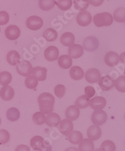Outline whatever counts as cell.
<instances>
[{
  "instance_id": "6da1fadb",
  "label": "cell",
  "mask_w": 125,
  "mask_h": 151,
  "mask_svg": "<svg viewBox=\"0 0 125 151\" xmlns=\"http://www.w3.org/2000/svg\"><path fill=\"white\" fill-rule=\"evenodd\" d=\"M38 102L40 112L47 115L52 113L55 102L54 97L52 94L48 92L41 93L38 97Z\"/></svg>"
},
{
  "instance_id": "7a4b0ae2",
  "label": "cell",
  "mask_w": 125,
  "mask_h": 151,
  "mask_svg": "<svg viewBox=\"0 0 125 151\" xmlns=\"http://www.w3.org/2000/svg\"><path fill=\"white\" fill-rule=\"evenodd\" d=\"M93 22L98 27H109L113 22V17L107 12L98 13L93 17Z\"/></svg>"
},
{
  "instance_id": "3957f363",
  "label": "cell",
  "mask_w": 125,
  "mask_h": 151,
  "mask_svg": "<svg viewBox=\"0 0 125 151\" xmlns=\"http://www.w3.org/2000/svg\"><path fill=\"white\" fill-rule=\"evenodd\" d=\"M31 147L34 150L36 151H51V145L45 142L44 139L39 136L36 135L33 137L30 141Z\"/></svg>"
},
{
  "instance_id": "277c9868",
  "label": "cell",
  "mask_w": 125,
  "mask_h": 151,
  "mask_svg": "<svg viewBox=\"0 0 125 151\" xmlns=\"http://www.w3.org/2000/svg\"><path fill=\"white\" fill-rule=\"evenodd\" d=\"M91 119L94 125L100 126L106 123L108 119V115L106 112L103 110H95L91 115Z\"/></svg>"
},
{
  "instance_id": "5b68a950",
  "label": "cell",
  "mask_w": 125,
  "mask_h": 151,
  "mask_svg": "<svg viewBox=\"0 0 125 151\" xmlns=\"http://www.w3.org/2000/svg\"><path fill=\"white\" fill-rule=\"evenodd\" d=\"M31 64L26 60H22L16 65L17 72L23 77H28L33 71Z\"/></svg>"
},
{
  "instance_id": "8992f818",
  "label": "cell",
  "mask_w": 125,
  "mask_h": 151,
  "mask_svg": "<svg viewBox=\"0 0 125 151\" xmlns=\"http://www.w3.org/2000/svg\"><path fill=\"white\" fill-rule=\"evenodd\" d=\"M27 27L33 31L39 29L43 25V21L41 18L38 16L29 17L26 22Z\"/></svg>"
},
{
  "instance_id": "52a82bcc",
  "label": "cell",
  "mask_w": 125,
  "mask_h": 151,
  "mask_svg": "<svg viewBox=\"0 0 125 151\" xmlns=\"http://www.w3.org/2000/svg\"><path fill=\"white\" fill-rule=\"evenodd\" d=\"M99 46L98 39L92 36L86 37L83 40V47L88 52H93L96 50Z\"/></svg>"
},
{
  "instance_id": "ba28073f",
  "label": "cell",
  "mask_w": 125,
  "mask_h": 151,
  "mask_svg": "<svg viewBox=\"0 0 125 151\" xmlns=\"http://www.w3.org/2000/svg\"><path fill=\"white\" fill-rule=\"evenodd\" d=\"M76 22L81 27H87L92 22V17L87 11L80 12L76 17Z\"/></svg>"
},
{
  "instance_id": "9c48e42d",
  "label": "cell",
  "mask_w": 125,
  "mask_h": 151,
  "mask_svg": "<svg viewBox=\"0 0 125 151\" xmlns=\"http://www.w3.org/2000/svg\"><path fill=\"white\" fill-rule=\"evenodd\" d=\"M84 77L88 83H94L99 81L101 78V73L97 68H89L85 73Z\"/></svg>"
},
{
  "instance_id": "30bf717a",
  "label": "cell",
  "mask_w": 125,
  "mask_h": 151,
  "mask_svg": "<svg viewBox=\"0 0 125 151\" xmlns=\"http://www.w3.org/2000/svg\"><path fill=\"white\" fill-rule=\"evenodd\" d=\"M73 123L71 120L65 119L61 120L59 125V130L63 135L68 136L73 130Z\"/></svg>"
},
{
  "instance_id": "8fae6325",
  "label": "cell",
  "mask_w": 125,
  "mask_h": 151,
  "mask_svg": "<svg viewBox=\"0 0 125 151\" xmlns=\"http://www.w3.org/2000/svg\"><path fill=\"white\" fill-rule=\"evenodd\" d=\"M115 80L109 75H106L100 78L98 82L99 87L104 91H108L114 87Z\"/></svg>"
},
{
  "instance_id": "7c38bea8",
  "label": "cell",
  "mask_w": 125,
  "mask_h": 151,
  "mask_svg": "<svg viewBox=\"0 0 125 151\" xmlns=\"http://www.w3.org/2000/svg\"><path fill=\"white\" fill-rule=\"evenodd\" d=\"M4 34L8 40H16L19 37L21 31L16 25H9L5 29Z\"/></svg>"
},
{
  "instance_id": "4fadbf2b",
  "label": "cell",
  "mask_w": 125,
  "mask_h": 151,
  "mask_svg": "<svg viewBox=\"0 0 125 151\" xmlns=\"http://www.w3.org/2000/svg\"><path fill=\"white\" fill-rule=\"evenodd\" d=\"M106 105V100L101 96H97L90 100L89 105L94 110H103Z\"/></svg>"
},
{
  "instance_id": "5bb4252c",
  "label": "cell",
  "mask_w": 125,
  "mask_h": 151,
  "mask_svg": "<svg viewBox=\"0 0 125 151\" xmlns=\"http://www.w3.org/2000/svg\"><path fill=\"white\" fill-rule=\"evenodd\" d=\"M102 135L101 129L98 125H93L87 130V136L90 139L95 141L101 137Z\"/></svg>"
},
{
  "instance_id": "9a60e30c",
  "label": "cell",
  "mask_w": 125,
  "mask_h": 151,
  "mask_svg": "<svg viewBox=\"0 0 125 151\" xmlns=\"http://www.w3.org/2000/svg\"><path fill=\"white\" fill-rule=\"evenodd\" d=\"M119 61V55L116 52H108L104 57V62L108 67H113L117 65Z\"/></svg>"
},
{
  "instance_id": "2e32d148",
  "label": "cell",
  "mask_w": 125,
  "mask_h": 151,
  "mask_svg": "<svg viewBox=\"0 0 125 151\" xmlns=\"http://www.w3.org/2000/svg\"><path fill=\"white\" fill-rule=\"evenodd\" d=\"M44 55L48 62L55 61L59 57V50L56 47L49 46L45 50Z\"/></svg>"
},
{
  "instance_id": "e0dca14e",
  "label": "cell",
  "mask_w": 125,
  "mask_h": 151,
  "mask_svg": "<svg viewBox=\"0 0 125 151\" xmlns=\"http://www.w3.org/2000/svg\"><path fill=\"white\" fill-rule=\"evenodd\" d=\"M84 53L83 47L79 44H73L70 46L68 50L69 56L73 58H78L81 57Z\"/></svg>"
},
{
  "instance_id": "ac0fdd59",
  "label": "cell",
  "mask_w": 125,
  "mask_h": 151,
  "mask_svg": "<svg viewBox=\"0 0 125 151\" xmlns=\"http://www.w3.org/2000/svg\"><path fill=\"white\" fill-rule=\"evenodd\" d=\"M61 118L59 115L54 112H52L47 115L46 118V124L49 127H56L61 122Z\"/></svg>"
},
{
  "instance_id": "d6986e66",
  "label": "cell",
  "mask_w": 125,
  "mask_h": 151,
  "mask_svg": "<svg viewBox=\"0 0 125 151\" xmlns=\"http://www.w3.org/2000/svg\"><path fill=\"white\" fill-rule=\"evenodd\" d=\"M14 95V91L13 87L4 86L0 90V97L4 101H9L13 99Z\"/></svg>"
},
{
  "instance_id": "ffe728a7",
  "label": "cell",
  "mask_w": 125,
  "mask_h": 151,
  "mask_svg": "<svg viewBox=\"0 0 125 151\" xmlns=\"http://www.w3.org/2000/svg\"><path fill=\"white\" fill-rule=\"evenodd\" d=\"M79 109L75 105H70L66 109V112H65L66 119L71 120V121L76 120L79 117Z\"/></svg>"
},
{
  "instance_id": "44dd1931",
  "label": "cell",
  "mask_w": 125,
  "mask_h": 151,
  "mask_svg": "<svg viewBox=\"0 0 125 151\" xmlns=\"http://www.w3.org/2000/svg\"><path fill=\"white\" fill-rule=\"evenodd\" d=\"M31 74L36 77L39 81H44L46 79L47 69L44 67H36L33 69Z\"/></svg>"
},
{
  "instance_id": "7402d4cb",
  "label": "cell",
  "mask_w": 125,
  "mask_h": 151,
  "mask_svg": "<svg viewBox=\"0 0 125 151\" xmlns=\"http://www.w3.org/2000/svg\"><path fill=\"white\" fill-rule=\"evenodd\" d=\"M69 142L74 145L79 144L83 140V134L78 130H73L68 136Z\"/></svg>"
},
{
  "instance_id": "603a6c76",
  "label": "cell",
  "mask_w": 125,
  "mask_h": 151,
  "mask_svg": "<svg viewBox=\"0 0 125 151\" xmlns=\"http://www.w3.org/2000/svg\"><path fill=\"white\" fill-rule=\"evenodd\" d=\"M75 38L74 35L71 32L64 33L61 38H60V42L61 44L65 47H70L74 44Z\"/></svg>"
},
{
  "instance_id": "cb8c5ba5",
  "label": "cell",
  "mask_w": 125,
  "mask_h": 151,
  "mask_svg": "<svg viewBox=\"0 0 125 151\" xmlns=\"http://www.w3.org/2000/svg\"><path fill=\"white\" fill-rule=\"evenodd\" d=\"M59 66L63 69H68L72 66V58L69 55H63L58 60Z\"/></svg>"
},
{
  "instance_id": "d4e9b609",
  "label": "cell",
  "mask_w": 125,
  "mask_h": 151,
  "mask_svg": "<svg viewBox=\"0 0 125 151\" xmlns=\"http://www.w3.org/2000/svg\"><path fill=\"white\" fill-rule=\"evenodd\" d=\"M19 60L20 55L16 50H11V51L9 52L6 55V60L8 63L12 66L17 65L19 62Z\"/></svg>"
},
{
  "instance_id": "484cf974",
  "label": "cell",
  "mask_w": 125,
  "mask_h": 151,
  "mask_svg": "<svg viewBox=\"0 0 125 151\" xmlns=\"http://www.w3.org/2000/svg\"><path fill=\"white\" fill-rule=\"evenodd\" d=\"M69 76L74 80H79L84 77L83 70L79 67L74 66L69 70Z\"/></svg>"
},
{
  "instance_id": "4316f807",
  "label": "cell",
  "mask_w": 125,
  "mask_h": 151,
  "mask_svg": "<svg viewBox=\"0 0 125 151\" xmlns=\"http://www.w3.org/2000/svg\"><path fill=\"white\" fill-rule=\"evenodd\" d=\"M79 151H94V144L93 140L84 139L79 145Z\"/></svg>"
},
{
  "instance_id": "83f0119b",
  "label": "cell",
  "mask_w": 125,
  "mask_h": 151,
  "mask_svg": "<svg viewBox=\"0 0 125 151\" xmlns=\"http://www.w3.org/2000/svg\"><path fill=\"white\" fill-rule=\"evenodd\" d=\"M20 112L19 110L15 108L12 107L9 109L6 112V117L8 120L11 122H15L19 119Z\"/></svg>"
},
{
  "instance_id": "f1b7e54d",
  "label": "cell",
  "mask_w": 125,
  "mask_h": 151,
  "mask_svg": "<svg viewBox=\"0 0 125 151\" xmlns=\"http://www.w3.org/2000/svg\"><path fill=\"white\" fill-rule=\"evenodd\" d=\"M56 2L55 0H39L38 4L40 9L43 11H49L54 8Z\"/></svg>"
},
{
  "instance_id": "f546056e",
  "label": "cell",
  "mask_w": 125,
  "mask_h": 151,
  "mask_svg": "<svg viewBox=\"0 0 125 151\" xmlns=\"http://www.w3.org/2000/svg\"><path fill=\"white\" fill-rule=\"evenodd\" d=\"M90 100L86 97V95H81L74 102V105L78 109H85L89 105Z\"/></svg>"
},
{
  "instance_id": "4dcf8cb0",
  "label": "cell",
  "mask_w": 125,
  "mask_h": 151,
  "mask_svg": "<svg viewBox=\"0 0 125 151\" xmlns=\"http://www.w3.org/2000/svg\"><path fill=\"white\" fill-rule=\"evenodd\" d=\"M113 18L116 22L123 23L125 22V8L119 7L115 10L113 13Z\"/></svg>"
},
{
  "instance_id": "1f68e13d",
  "label": "cell",
  "mask_w": 125,
  "mask_h": 151,
  "mask_svg": "<svg viewBox=\"0 0 125 151\" xmlns=\"http://www.w3.org/2000/svg\"><path fill=\"white\" fill-rule=\"evenodd\" d=\"M43 37L48 42H54L57 39L58 33L53 28H48L43 33Z\"/></svg>"
},
{
  "instance_id": "d6a6232c",
  "label": "cell",
  "mask_w": 125,
  "mask_h": 151,
  "mask_svg": "<svg viewBox=\"0 0 125 151\" xmlns=\"http://www.w3.org/2000/svg\"><path fill=\"white\" fill-rule=\"evenodd\" d=\"M73 4L74 8L80 12L86 10L89 6V0H74Z\"/></svg>"
},
{
  "instance_id": "836d02e7",
  "label": "cell",
  "mask_w": 125,
  "mask_h": 151,
  "mask_svg": "<svg viewBox=\"0 0 125 151\" xmlns=\"http://www.w3.org/2000/svg\"><path fill=\"white\" fill-rule=\"evenodd\" d=\"M12 75L8 72L4 71L0 73V84L3 86H7L11 83Z\"/></svg>"
},
{
  "instance_id": "e575fe53",
  "label": "cell",
  "mask_w": 125,
  "mask_h": 151,
  "mask_svg": "<svg viewBox=\"0 0 125 151\" xmlns=\"http://www.w3.org/2000/svg\"><path fill=\"white\" fill-rule=\"evenodd\" d=\"M25 85L29 89L36 88L38 85V80L33 75H29L25 80Z\"/></svg>"
},
{
  "instance_id": "d590c367",
  "label": "cell",
  "mask_w": 125,
  "mask_h": 151,
  "mask_svg": "<svg viewBox=\"0 0 125 151\" xmlns=\"http://www.w3.org/2000/svg\"><path fill=\"white\" fill-rule=\"evenodd\" d=\"M46 118L44 114L41 112H35L32 117L33 121L38 125H41L46 122Z\"/></svg>"
},
{
  "instance_id": "8d00e7d4",
  "label": "cell",
  "mask_w": 125,
  "mask_h": 151,
  "mask_svg": "<svg viewBox=\"0 0 125 151\" xmlns=\"http://www.w3.org/2000/svg\"><path fill=\"white\" fill-rule=\"evenodd\" d=\"M114 87L118 92L125 93V76H121L115 80Z\"/></svg>"
},
{
  "instance_id": "74e56055",
  "label": "cell",
  "mask_w": 125,
  "mask_h": 151,
  "mask_svg": "<svg viewBox=\"0 0 125 151\" xmlns=\"http://www.w3.org/2000/svg\"><path fill=\"white\" fill-rule=\"evenodd\" d=\"M101 151H116V145L111 140H104L100 146Z\"/></svg>"
},
{
  "instance_id": "f35d334b",
  "label": "cell",
  "mask_w": 125,
  "mask_h": 151,
  "mask_svg": "<svg viewBox=\"0 0 125 151\" xmlns=\"http://www.w3.org/2000/svg\"><path fill=\"white\" fill-rule=\"evenodd\" d=\"M57 6L62 11H66L71 8L72 0H58L56 2Z\"/></svg>"
},
{
  "instance_id": "ab89813d",
  "label": "cell",
  "mask_w": 125,
  "mask_h": 151,
  "mask_svg": "<svg viewBox=\"0 0 125 151\" xmlns=\"http://www.w3.org/2000/svg\"><path fill=\"white\" fill-rule=\"evenodd\" d=\"M65 92H66V88H65L63 85H57L54 88V93L59 99L63 98L65 94Z\"/></svg>"
},
{
  "instance_id": "60d3db41",
  "label": "cell",
  "mask_w": 125,
  "mask_h": 151,
  "mask_svg": "<svg viewBox=\"0 0 125 151\" xmlns=\"http://www.w3.org/2000/svg\"><path fill=\"white\" fill-rule=\"evenodd\" d=\"M10 135L6 130L0 129V144H5L9 142Z\"/></svg>"
},
{
  "instance_id": "b9f144b4",
  "label": "cell",
  "mask_w": 125,
  "mask_h": 151,
  "mask_svg": "<svg viewBox=\"0 0 125 151\" xmlns=\"http://www.w3.org/2000/svg\"><path fill=\"white\" fill-rule=\"evenodd\" d=\"M9 19V14L6 12H0V25H4L8 23Z\"/></svg>"
},
{
  "instance_id": "7bdbcfd3",
  "label": "cell",
  "mask_w": 125,
  "mask_h": 151,
  "mask_svg": "<svg viewBox=\"0 0 125 151\" xmlns=\"http://www.w3.org/2000/svg\"><path fill=\"white\" fill-rule=\"evenodd\" d=\"M84 92L86 97H88L89 99L93 98V97L95 94V90L91 86H88L84 89Z\"/></svg>"
},
{
  "instance_id": "ee69618b",
  "label": "cell",
  "mask_w": 125,
  "mask_h": 151,
  "mask_svg": "<svg viewBox=\"0 0 125 151\" xmlns=\"http://www.w3.org/2000/svg\"><path fill=\"white\" fill-rule=\"evenodd\" d=\"M104 0H89V4L93 6H99L103 4Z\"/></svg>"
},
{
  "instance_id": "f6af8a7d",
  "label": "cell",
  "mask_w": 125,
  "mask_h": 151,
  "mask_svg": "<svg viewBox=\"0 0 125 151\" xmlns=\"http://www.w3.org/2000/svg\"><path fill=\"white\" fill-rule=\"evenodd\" d=\"M15 151H30V149L26 145L21 144L16 148Z\"/></svg>"
},
{
  "instance_id": "bcb514c9",
  "label": "cell",
  "mask_w": 125,
  "mask_h": 151,
  "mask_svg": "<svg viewBox=\"0 0 125 151\" xmlns=\"http://www.w3.org/2000/svg\"><path fill=\"white\" fill-rule=\"evenodd\" d=\"M119 60L122 63L125 65V52H123L119 56Z\"/></svg>"
},
{
  "instance_id": "7dc6e473",
  "label": "cell",
  "mask_w": 125,
  "mask_h": 151,
  "mask_svg": "<svg viewBox=\"0 0 125 151\" xmlns=\"http://www.w3.org/2000/svg\"><path fill=\"white\" fill-rule=\"evenodd\" d=\"M64 151H79V149L74 147H69L67 148Z\"/></svg>"
},
{
  "instance_id": "c3c4849f",
  "label": "cell",
  "mask_w": 125,
  "mask_h": 151,
  "mask_svg": "<svg viewBox=\"0 0 125 151\" xmlns=\"http://www.w3.org/2000/svg\"><path fill=\"white\" fill-rule=\"evenodd\" d=\"M94 151H101V150H100V149H97L95 150Z\"/></svg>"
},
{
  "instance_id": "681fc988",
  "label": "cell",
  "mask_w": 125,
  "mask_h": 151,
  "mask_svg": "<svg viewBox=\"0 0 125 151\" xmlns=\"http://www.w3.org/2000/svg\"><path fill=\"white\" fill-rule=\"evenodd\" d=\"M1 117H0V125H1Z\"/></svg>"
},
{
  "instance_id": "f907efd6",
  "label": "cell",
  "mask_w": 125,
  "mask_h": 151,
  "mask_svg": "<svg viewBox=\"0 0 125 151\" xmlns=\"http://www.w3.org/2000/svg\"><path fill=\"white\" fill-rule=\"evenodd\" d=\"M124 76H125V68H124Z\"/></svg>"
},
{
  "instance_id": "816d5d0a",
  "label": "cell",
  "mask_w": 125,
  "mask_h": 151,
  "mask_svg": "<svg viewBox=\"0 0 125 151\" xmlns=\"http://www.w3.org/2000/svg\"><path fill=\"white\" fill-rule=\"evenodd\" d=\"M0 32H1V28H0Z\"/></svg>"
},
{
  "instance_id": "f5cc1de1",
  "label": "cell",
  "mask_w": 125,
  "mask_h": 151,
  "mask_svg": "<svg viewBox=\"0 0 125 151\" xmlns=\"http://www.w3.org/2000/svg\"><path fill=\"white\" fill-rule=\"evenodd\" d=\"M124 119H125V115H124Z\"/></svg>"
},
{
  "instance_id": "db71d44e",
  "label": "cell",
  "mask_w": 125,
  "mask_h": 151,
  "mask_svg": "<svg viewBox=\"0 0 125 151\" xmlns=\"http://www.w3.org/2000/svg\"><path fill=\"white\" fill-rule=\"evenodd\" d=\"M124 25H125V24H124Z\"/></svg>"
}]
</instances>
